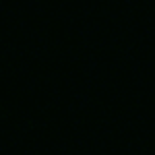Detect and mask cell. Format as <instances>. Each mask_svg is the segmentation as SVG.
I'll return each instance as SVG.
<instances>
[{
  "instance_id": "obj_1",
  "label": "cell",
  "mask_w": 155,
  "mask_h": 155,
  "mask_svg": "<svg viewBox=\"0 0 155 155\" xmlns=\"http://www.w3.org/2000/svg\"><path fill=\"white\" fill-rule=\"evenodd\" d=\"M0 118H2V101H0Z\"/></svg>"
}]
</instances>
